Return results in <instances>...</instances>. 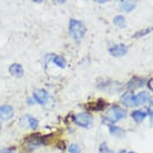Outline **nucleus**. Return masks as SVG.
<instances>
[{
    "instance_id": "obj_2",
    "label": "nucleus",
    "mask_w": 153,
    "mask_h": 153,
    "mask_svg": "<svg viewBox=\"0 0 153 153\" xmlns=\"http://www.w3.org/2000/svg\"><path fill=\"white\" fill-rule=\"evenodd\" d=\"M126 117V112L124 110H122L121 108L119 107H113L112 109L109 110L108 112V115L104 117V122L107 123H114L121 119H124Z\"/></svg>"
},
{
    "instance_id": "obj_19",
    "label": "nucleus",
    "mask_w": 153,
    "mask_h": 153,
    "mask_svg": "<svg viewBox=\"0 0 153 153\" xmlns=\"http://www.w3.org/2000/svg\"><path fill=\"white\" fill-rule=\"evenodd\" d=\"M152 31V28H148V29H146V30H143V31H139V32H137L135 35L133 36V38H140V37H143V36H146L148 35L149 32H151Z\"/></svg>"
},
{
    "instance_id": "obj_20",
    "label": "nucleus",
    "mask_w": 153,
    "mask_h": 153,
    "mask_svg": "<svg viewBox=\"0 0 153 153\" xmlns=\"http://www.w3.org/2000/svg\"><path fill=\"white\" fill-rule=\"evenodd\" d=\"M100 152L101 153H113L111 150L108 148V146L105 143H102L101 146H100Z\"/></svg>"
},
{
    "instance_id": "obj_17",
    "label": "nucleus",
    "mask_w": 153,
    "mask_h": 153,
    "mask_svg": "<svg viewBox=\"0 0 153 153\" xmlns=\"http://www.w3.org/2000/svg\"><path fill=\"white\" fill-rule=\"evenodd\" d=\"M110 133L113 134V135H117V137H122V135H124V131L121 130L120 128L111 126H110Z\"/></svg>"
},
{
    "instance_id": "obj_5",
    "label": "nucleus",
    "mask_w": 153,
    "mask_h": 153,
    "mask_svg": "<svg viewBox=\"0 0 153 153\" xmlns=\"http://www.w3.org/2000/svg\"><path fill=\"white\" fill-rule=\"evenodd\" d=\"M107 102H104L102 99H99L98 101H92L90 103L85 104V108L91 110V111H102L104 110V108L107 107Z\"/></svg>"
},
{
    "instance_id": "obj_25",
    "label": "nucleus",
    "mask_w": 153,
    "mask_h": 153,
    "mask_svg": "<svg viewBox=\"0 0 153 153\" xmlns=\"http://www.w3.org/2000/svg\"><path fill=\"white\" fill-rule=\"evenodd\" d=\"M0 128H1V123H0Z\"/></svg>"
},
{
    "instance_id": "obj_14",
    "label": "nucleus",
    "mask_w": 153,
    "mask_h": 153,
    "mask_svg": "<svg viewBox=\"0 0 153 153\" xmlns=\"http://www.w3.org/2000/svg\"><path fill=\"white\" fill-rule=\"evenodd\" d=\"M121 8H122L124 11L130 12L135 8V2H132V1H122L121 2Z\"/></svg>"
},
{
    "instance_id": "obj_11",
    "label": "nucleus",
    "mask_w": 153,
    "mask_h": 153,
    "mask_svg": "<svg viewBox=\"0 0 153 153\" xmlns=\"http://www.w3.org/2000/svg\"><path fill=\"white\" fill-rule=\"evenodd\" d=\"M9 72L11 73L13 76L20 78V76H22V74H23V68L21 67V65H19V63H13V65H10Z\"/></svg>"
},
{
    "instance_id": "obj_6",
    "label": "nucleus",
    "mask_w": 153,
    "mask_h": 153,
    "mask_svg": "<svg viewBox=\"0 0 153 153\" xmlns=\"http://www.w3.org/2000/svg\"><path fill=\"white\" fill-rule=\"evenodd\" d=\"M109 52L113 57H121V56H124L128 52V48L124 45H117V46L111 47L109 49Z\"/></svg>"
},
{
    "instance_id": "obj_15",
    "label": "nucleus",
    "mask_w": 153,
    "mask_h": 153,
    "mask_svg": "<svg viewBox=\"0 0 153 153\" xmlns=\"http://www.w3.org/2000/svg\"><path fill=\"white\" fill-rule=\"evenodd\" d=\"M113 22H114V25H117V26L120 28H122L126 26V19H124L123 16H117V17H114Z\"/></svg>"
},
{
    "instance_id": "obj_10",
    "label": "nucleus",
    "mask_w": 153,
    "mask_h": 153,
    "mask_svg": "<svg viewBox=\"0 0 153 153\" xmlns=\"http://www.w3.org/2000/svg\"><path fill=\"white\" fill-rule=\"evenodd\" d=\"M144 83H146V80L143 79V78H139V76H134V78H132L130 81H129V83H128V89H132V90H134V89H138L140 88V87H142V85H144Z\"/></svg>"
},
{
    "instance_id": "obj_8",
    "label": "nucleus",
    "mask_w": 153,
    "mask_h": 153,
    "mask_svg": "<svg viewBox=\"0 0 153 153\" xmlns=\"http://www.w3.org/2000/svg\"><path fill=\"white\" fill-rule=\"evenodd\" d=\"M13 115V108L10 105H1L0 107V119L9 120Z\"/></svg>"
},
{
    "instance_id": "obj_9",
    "label": "nucleus",
    "mask_w": 153,
    "mask_h": 153,
    "mask_svg": "<svg viewBox=\"0 0 153 153\" xmlns=\"http://www.w3.org/2000/svg\"><path fill=\"white\" fill-rule=\"evenodd\" d=\"M122 102L126 107H137V101H135V96H133L131 92H126V94L122 97Z\"/></svg>"
},
{
    "instance_id": "obj_13",
    "label": "nucleus",
    "mask_w": 153,
    "mask_h": 153,
    "mask_svg": "<svg viewBox=\"0 0 153 153\" xmlns=\"http://www.w3.org/2000/svg\"><path fill=\"white\" fill-rule=\"evenodd\" d=\"M146 112L140 111V110H137V111L132 112V118H133L137 122H141V121H143V120L146 119Z\"/></svg>"
},
{
    "instance_id": "obj_3",
    "label": "nucleus",
    "mask_w": 153,
    "mask_h": 153,
    "mask_svg": "<svg viewBox=\"0 0 153 153\" xmlns=\"http://www.w3.org/2000/svg\"><path fill=\"white\" fill-rule=\"evenodd\" d=\"M73 121L76 122L79 126L82 128H89L92 123V117L88 113H79V114L74 115Z\"/></svg>"
},
{
    "instance_id": "obj_12",
    "label": "nucleus",
    "mask_w": 153,
    "mask_h": 153,
    "mask_svg": "<svg viewBox=\"0 0 153 153\" xmlns=\"http://www.w3.org/2000/svg\"><path fill=\"white\" fill-rule=\"evenodd\" d=\"M148 100H149V96H148L146 92H141V93H139L138 96H135V101H137L138 105L146 103Z\"/></svg>"
},
{
    "instance_id": "obj_24",
    "label": "nucleus",
    "mask_w": 153,
    "mask_h": 153,
    "mask_svg": "<svg viewBox=\"0 0 153 153\" xmlns=\"http://www.w3.org/2000/svg\"><path fill=\"white\" fill-rule=\"evenodd\" d=\"M120 153H134V152H126V151H121Z\"/></svg>"
},
{
    "instance_id": "obj_21",
    "label": "nucleus",
    "mask_w": 153,
    "mask_h": 153,
    "mask_svg": "<svg viewBox=\"0 0 153 153\" xmlns=\"http://www.w3.org/2000/svg\"><path fill=\"white\" fill-rule=\"evenodd\" d=\"M69 152L70 153H80V148L76 144H71L69 146Z\"/></svg>"
},
{
    "instance_id": "obj_1",
    "label": "nucleus",
    "mask_w": 153,
    "mask_h": 153,
    "mask_svg": "<svg viewBox=\"0 0 153 153\" xmlns=\"http://www.w3.org/2000/svg\"><path fill=\"white\" fill-rule=\"evenodd\" d=\"M87 28L82 21L76 19H71L69 22V33L74 40H80L85 35Z\"/></svg>"
},
{
    "instance_id": "obj_18",
    "label": "nucleus",
    "mask_w": 153,
    "mask_h": 153,
    "mask_svg": "<svg viewBox=\"0 0 153 153\" xmlns=\"http://www.w3.org/2000/svg\"><path fill=\"white\" fill-rule=\"evenodd\" d=\"M27 120H28V124L30 126L31 129H36V128H37V126H38V121H37L35 118H32V117H27Z\"/></svg>"
},
{
    "instance_id": "obj_4",
    "label": "nucleus",
    "mask_w": 153,
    "mask_h": 153,
    "mask_svg": "<svg viewBox=\"0 0 153 153\" xmlns=\"http://www.w3.org/2000/svg\"><path fill=\"white\" fill-rule=\"evenodd\" d=\"M42 143H45L43 138H42L41 135H39V134H36V135L32 134V135H29V138L26 139V146L29 150L38 148V146H41Z\"/></svg>"
},
{
    "instance_id": "obj_23",
    "label": "nucleus",
    "mask_w": 153,
    "mask_h": 153,
    "mask_svg": "<svg viewBox=\"0 0 153 153\" xmlns=\"http://www.w3.org/2000/svg\"><path fill=\"white\" fill-rule=\"evenodd\" d=\"M152 79H151V80L149 81V84H148V85H149V88H150V90H152Z\"/></svg>"
},
{
    "instance_id": "obj_7",
    "label": "nucleus",
    "mask_w": 153,
    "mask_h": 153,
    "mask_svg": "<svg viewBox=\"0 0 153 153\" xmlns=\"http://www.w3.org/2000/svg\"><path fill=\"white\" fill-rule=\"evenodd\" d=\"M33 99L40 104H45L49 99V94L48 92L45 90H36L33 92Z\"/></svg>"
},
{
    "instance_id": "obj_16",
    "label": "nucleus",
    "mask_w": 153,
    "mask_h": 153,
    "mask_svg": "<svg viewBox=\"0 0 153 153\" xmlns=\"http://www.w3.org/2000/svg\"><path fill=\"white\" fill-rule=\"evenodd\" d=\"M52 61H53L54 63L58 65V67H60V68H65V65H67V62H65V58L58 57V56H56V57L52 59Z\"/></svg>"
},
{
    "instance_id": "obj_22",
    "label": "nucleus",
    "mask_w": 153,
    "mask_h": 153,
    "mask_svg": "<svg viewBox=\"0 0 153 153\" xmlns=\"http://www.w3.org/2000/svg\"><path fill=\"white\" fill-rule=\"evenodd\" d=\"M1 153H12L11 152V150H9V149H4L1 151Z\"/></svg>"
}]
</instances>
